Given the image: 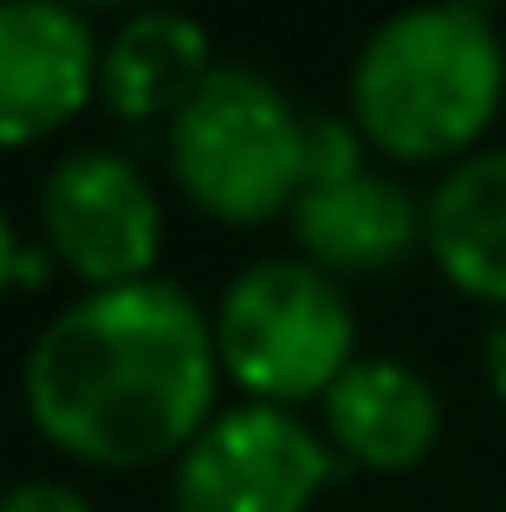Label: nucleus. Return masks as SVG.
<instances>
[{
  "instance_id": "1",
  "label": "nucleus",
  "mask_w": 506,
  "mask_h": 512,
  "mask_svg": "<svg viewBox=\"0 0 506 512\" xmlns=\"http://www.w3.org/2000/svg\"><path fill=\"white\" fill-rule=\"evenodd\" d=\"M215 318L176 279H130L72 299L26 350L39 435L98 467L182 454L215 415Z\"/></svg>"
},
{
  "instance_id": "11",
  "label": "nucleus",
  "mask_w": 506,
  "mask_h": 512,
  "mask_svg": "<svg viewBox=\"0 0 506 512\" xmlns=\"http://www.w3.org/2000/svg\"><path fill=\"white\" fill-rule=\"evenodd\" d=\"M208 72H215V59H208L202 20L169 7L130 13L98 46V98L117 117H176Z\"/></svg>"
},
{
  "instance_id": "5",
  "label": "nucleus",
  "mask_w": 506,
  "mask_h": 512,
  "mask_svg": "<svg viewBox=\"0 0 506 512\" xmlns=\"http://www.w3.org/2000/svg\"><path fill=\"white\" fill-rule=\"evenodd\" d=\"M338 474L325 428L279 402H228L176 454V512H305Z\"/></svg>"
},
{
  "instance_id": "6",
  "label": "nucleus",
  "mask_w": 506,
  "mask_h": 512,
  "mask_svg": "<svg viewBox=\"0 0 506 512\" xmlns=\"http://www.w3.org/2000/svg\"><path fill=\"white\" fill-rule=\"evenodd\" d=\"M39 221L46 240L78 279L98 286H130L150 279L163 253V201L150 175L117 150H72L39 182Z\"/></svg>"
},
{
  "instance_id": "2",
  "label": "nucleus",
  "mask_w": 506,
  "mask_h": 512,
  "mask_svg": "<svg viewBox=\"0 0 506 512\" xmlns=\"http://www.w3.org/2000/svg\"><path fill=\"white\" fill-rule=\"evenodd\" d=\"M506 98V46L494 13L468 0L403 7L357 46L351 124L396 163H448L481 150Z\"/></svg>"
},
{
  "instance_id": "15",
  "label": "nucleus",
  "mask_w": 506,
  "mask_h": 512,
  "mask_svg": "<svg viewBox=\"0 0 506 512\" xmlns=\"http://www.w3.org/2000/svg\"><path fill=\"white\" fill-rule=\"evenodd\" d=\"M13 266H20V247H13V221H7V208H0V286L13 279Z\"/></svg>"
},
{
  "instance_id": "7",
  "label": "nucleus",
  "mask_w": 506,
  "mask_h": 512,
  "mask_svg": "<svg viewBox=\"0 0 506 512\" xmlns=\"http://www.w3.org/2000/svg\"><path fill=\"white\" fill-rule=\"evenodd\" d=\"M98 46L65 0H0V143L59 130L98 91Z\"/></svg>"
},
{
  "instance_id": "10",
  "label": "nucleus",
  "mask_w": 506,
  "mask_h": 512,
  "mask_svg": "<svg viewBox=\"0 0 506 512\" xmlns=\"http://www.w3.org/2000/svg\"><path fill=\"white\" fill-rule=\"evenodd\" d=\"M422 247L448 286L506 312V150H474L422 201Z\"/></svg>"
},
{
  "instance_id": "3",
  "label": "nucleus",
  "mask_w": 506,
  "mask_h": 512,
  "mask_svg": "<svg viewBox=\"0 0 506 512\" xmlns=\"http://www.w3.org/2000/svg\"><path fill=\"white\" fill-rule=\"evenodd\" d=\"M169 169L215 221H273L305 195V111L253 65H215L169 117Z\"/></svg>"
},
{
  "instance_id": "8",
  "label": "nucleus",
  "mask_w": 506,
  "mask_h": 512,
  "mask_svg": "<svg viewBox=\"0 0 506 512\" xmlns=\"http://www.w3.org/2000/svg\"><path fill=\"white\" fill-rule=\"evenodd\" d=\"M318 402H325V441L338 448V461L377 467V474H409L442 441V396L403 357H357Z\"/></svg>"
},
{
  "instance_id": "16",
  "label": "nucleus",
  "mask_w": 506,
  "mask_h": 512,
  "mask_svg": "<svg viewBox=\"0 0 506 512\" xmlns=\"http://www.w3.org/2000/svg\"><path fill=\"white\" fill-rule=\"evenodd\" d=\"M13 279H46V253H39V247H20V266H13Z\"/></svg>"
},
{
  "instance_id": "9",
  "label": "nucleus",
  "mask_w": 506,
  "mask_h": 512,
  "mask_svg": "<svg viewBox=\"0 0 506 512\" xmlns=\"http://www.w3.org/2000/svg\"><path fill=\"white\" fill-rule=\"evenodd\" d=\"M292 234L305 260L338 273H383L422 240V201L396 175L357 169L344 182H318L292 201Z\"/></svg>"
},
{
  "instance_id": "12",
  "label": "nucleus",
  "mask_w": 506,
  "mask_h": 512,
  "mask_svg": "<svg viewBox=\"0 0 506 512\" xmlns=\"http://www.w3.org/2000/svg\"><path fill=\"white\" fill-rule=\"evenodd\" d=\"M357 169H370L364 163V130L351 117H305V188L344 182Z\"/></svg>"
},
{
  "instance_id": "13",
  "label": "nucleus",
  "mask_w": 506,
  "mask_h": 512,
  "mask_svg": "<svg viewBox=\"0 0 506 512\" xmlns=\"http://www.w3.org/2000/svg\"><path fill=\"white\" fill-rule=\"evenodd\" d=\"M0 512H91V500L65 480H13L0 493Z\"/></svg>"
},
{
  "instance_id": "4",
  "label": "nucleus",
  "mask_w": 506,
  "mask_h": 512,
  "mask_svg": "<svg viewBox=\"0 0 506 512\" xmlns=\"http://www.w3.org/2000/svg\"><path fill=\"white\" fill-rule=\"evenodd\" d=\"M215 350L247 402L292 409L305 396H325L357 363V318L325 266L253 260L215 305Z\"/></svg>"
},
{
  "instance_id": "14",
  "label": "nucleus",
  "mask_w": 506,
  "mask_h": 512,
  "mask_svg": "<svg viewBox=\"0 0 506 512\" xmlns=\"http://www.w3.org/2000/svg\"><path fill=\"white\" fill-rule=\"evenodd\" d=\"M481 363H487V389H494V396L506 402V312H494V325H487Z\"/></svg>"
}]
</instances>
